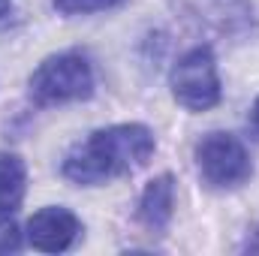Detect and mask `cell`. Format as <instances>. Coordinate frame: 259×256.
Returning <instances> with one entry per match:
<instances>
[{
  "label": "cell",
  "instance_id": "7a4b0ae2",
  "mask_svg": "<svg viewBox=\"0 0 259 256\" xmlns=\"http://www.w3.org/2000/svg\"><path fill=\"white\" fill-rule=\"evenodd\" d=\"M94 66L78 52L46 58L30 75V100L36 106H61L88 100L94 94Z\"/></svg>",
  "mask_w": 259,
  "mask_h": 256
},
{
  "label": "cell",
  "instance_id": "ba28073f",
  "mask_svg": "<svg viewBox=\"0 0 259 256\" xmlns=\"http://www.w3.org/2000/svg\"><path fill=\"white\" fill-rule=\"evenodd\" d=\"M61 15H84V12H103L124 0H52Z\"/></svg>",
  "mask_w": 259,
  "mask_h": 256
},
{
  "label": "cell",
  "instance_id": "5b68a950",
  "mask_svg": "<svg viewBox=\"0 0 259 256\" xmlns=\"http://www.w3.org/2000/svg\"><path fill=\"white\" fill-rule=\"evenodd\" d=\"M81 223L69 208H39L30 220H27V241L33 250L42 253H64L72 247V241L78 238Z\"/></svg>",
  "mask_w": 259,
  "mask_h": 256
},
{
  "label": "cell",
  "instance_id": "8fae6325",
  "mask_svg": "<svg viewBox=\"0 0 259 256\" xmlns=\"http://www.w3.org/2000/svg\"><path fill=\"white\" fill-rule=\"evenodd\" d=\"M9 9H12V0H0V21L9 15Z\"/></svg>",
  "mask_w": 259,
  "mask_h": 256
},
{
  "label": "cell",
  "instance_id": "277c9868",
  "mask_svg": "<svg viewBox=\"0 0 259 256\" xmlns=\"http://www.w3.org/2000/svg\"><path fill=\"white\" fill-rule=\"evenodd\" d=\"M196 163L211 187H238L253 175L250 154L244 142L232 133H208L196 148Z\"/></svg>",
  "mask_w": 259,
  "mask_h": 256
},
{
  "label": "cell",
  "instance_id": "30bf717a",
  "mask_svg": "<svg viewBox=\"0 0 259 256\" xmlns=\"http://www.w3.org/2000/svg\"><path fill=\"white\" fill-rule=\"evenodd\" d=\"M250 130L259 136V97H256V103H253V109H250Z\"/></svg>",
  "mask_w": 259,
  "mask_h": 256
},
{
  "label": "cell",
  "instance_id": "9c48e42d",
  "mask_svg": "<svg viewBox=\"0 0 259 256\" xmlns=\"http://www.w3.org/2000/svg\"><path fill=\"white\" fill-rule=\"evenodd\" d=\"M21 247V229L12 214H0V253H15Z\"/></svg>",
  "mask_w": 259,
  "mask_h": 256
},
{
  "label": "cell",
  "instance_id": "8992f818",
  "mask_svg": "<svg viewBox=\"0 0 259 256\" xmlns=\"http://www.w3.org/2000/svg\"><path fill=\"white\" fill-rule=\"evenodd\" d=\"M175 211V178L169 172L157 175L139 199V220L151 232H163Z\"/></svg>",
  "mask_w": 259,
  "mask_h": 256
},
{
  "label": "cell",
  "instance_id": "3957f363",
  "mask_svg": "<svg viewBox=\"0 0 259 256\" xmlns=\"http://www.w3.org/2000/svg\"><path fill=\"white\" fill-rule=\"evenodd\" d=\"M172 97L190 109V112H208L220 103V75H217V61L208 46L190 49L178 64L172 66L169 75Z\"/></svg>",
  "mask_w": 259,
  "mask_h": 256
},
{
  "label": "cell",
  "instance_id": "52a82bcc",
  "mask_svg": "<svg viewBox=\"0 0 259 256\" xmlns=\"http://www.w3.org/2000/svg\"><path fill=\"white\" fill-rule=\"evenodd\" d=\"M27 193V166L18 154H0V214H15Z\"/></svg>",
  "mask_w": 259,
  "mask_h": 256
},
{
  "label": "cell",
  "instance_id": "6da1fadb",
  "mask_svg": "<svg viewBox=\"0 0 259 256\" xmlns=\"http://www.w3.org/2000/svg\"><path fill=\"white\" fill-rule=\"evenodd\" d=\"M154 148L157 139L145 124H115L91 133L81 145H75L64 160V175L72 184L94 187L142 169Z\"/></svg>",
  "mask_w": 259,
  "mask_h": 256
},
{
  "label": "cell",
  "instance_id": "7c38bea8",
  "mask_svg": "<svg viewBox=\"0 0 259 256\" xmlns=\"http://www.w3.org/2000/svg\"><path fill=\"white\" fill-rule=\"evenodd\" d=\"M253 247H256V250H259V232H256V244H253Z\"/></svg>",
  "mask_w": 259,
  "mask_h": 256
}]
</instances>
